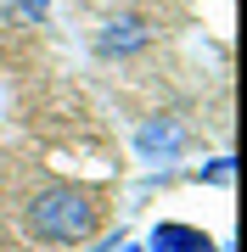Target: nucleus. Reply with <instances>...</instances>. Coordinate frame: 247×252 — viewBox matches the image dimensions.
<instances>
[{"instance_id": "nucleus-4", "label": "nucleus", "mask_w": 247, "mask_h": 252, "mask_svg": "<svg viewBox=\"0 0 247 252\" xmlns=\"http://www.w3.org/2000/svg\"><path fill=\"white\" fill-rule=\"evenodd\" d=\"M146 39H152V28L141 23V17H112L107 28H101V39H96V45L107 51V56H124V51H141Z\"/></svg>"}, {"instance_id": "nucleus-3", "label": "nucleus", "mask_w": 247, "mask_h": 252, "mask_svg": "<svg viewBox=\"0 0 247 252\" xmlns=\"http://www.w3.org/2000/svg\"><path fill=\"white\" fill-rule=\"evenodd\" d=\"M152 252H213V235L197 224H180V219H163L152 230Z\"/></svg>"}, {"instance_id": "nucleus-1", "label": "nucleus", "mask_w": 247, "mask_h": 252, "mask_svg": "<svg viewBox=\"0 0 247 252\" xmlns=\"http://www.w3.org/2000/svg\"><path fill=\"white\" fill-rule=\"evenodd\" d=\"M101 207H96V190L84 185H45L34 202L23 207V224L34 241H51V247H73L96 230Z\"/></svg>"}, {"instance_id": "nucleus-6", "label": "nucleus", "mask_w": 247, "mask_h": 252, "mask_svg": "<svg viewBox=\"0 0 247 252\" xmlns=\"http://www.w3.org/2000/svg\"><path fill=\"white\" fill-rule=\"evenodd\" d=\"M45 6H51V0H23V11H28V17H34V23L45 17Z\"/></svg>"}, {"instance_id": "nucleus-5", "label": "nucleus", "mask_w": 247, "mask_h": 252, "mask_svg": "<svg viewBox=\"0 0 247 252\" xmlns=\"http://www.w3.org/2000/svg\"><path fill=\"white\" fill-rule=\"evenodd\" d=\"M230 174H236V157H219V162H208V168H202V180H213V185H225Z\"/></svg>"}, {"instance_id": "nucleus-2", "label": "nucleus", "mask_w": 247, "mask_h": 252, "mask_svg": "<svg viewBox=\"0 0 247 252\" xmlns=\"http://www.w3.org/2000/svg\"><path fill=\"white\" fill-rule=\"evenodd\" d=\"M180 146H185V135H180L174 118H152V124L135 135V152L146 157V162H174V157H180Z\"/></svg>"}, {"instance_id": "nucleus-7", "label": "nucleus", "mask_w": 247, "mask_h": 252, "mask_svg": "<svg viewBox=\"0 0 247 252\" xmlns=\"http://www.w3.org/2000/svg\"><path fill=\"white\" fill-rule=\"evenodd\" d=\"M118 252H141V247H118Z\"/></svg>"}]
</instances>
